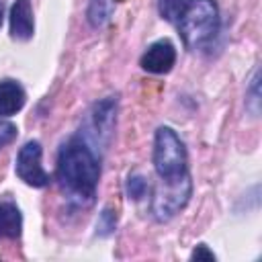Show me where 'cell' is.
<instances>
[{"mask_svg": "<svg viewBox=\"0 0 262 262\" xmlns=\"http://www.w3.org/2000/svg\"><path fill=\"white\" fill-rule=\"evenodd\" d=\"M258 86H260V76H258V68L252 72V78H250V84H248V92H246V108L258 117V106H260V92H258Z\"/></svg>", "mask_w": 262, "mask_h": 262, "instance_id": "15", "label": "cell"}, {"mask_svg": "<svg viewBox=\"0 0 262 262\" xmlns=\"http://www.w3.org/2000/svg\"><path fill=\"white\" fill-rule=\"evenodd\" d=\"M8 29L14 41H29L35 35V16L31 0H14L8 14Z\"/></svg>", "mask_w": 262, "mask_h": 262, "instance_id": "8", "label": "cell"}, {"mask_svg": "<svg viewBox=\"0 0 262 262\" xmlns=\"http://www.w3.org/2000/svg\"><path fill=\"white\" fill-rule=\"evenodd\" d=\"M190 196H192L190 174L184 178H178V180H160L158 178L154 192H151V203H149L154 219L160 223L170 221L188 205Z\"/></svg>", "mask_w": 262, "mask_h": 262, "instance_id": "5", "label": "cell"}, {"mask_svg": "<svg viewBox=\"0 0 262 262\" xmlns=\"http://www.w3.org/2000/svg\"><path fill=\"white\" fill-rule=\"evenodd\" d=\"M100 160L102 154L78 131L61 143L55 160V180L70 207L86 209L94 205L100 180Z\"/></svg>", "mask_w": 262, "mask_h": 262, "instance_id": "1", "label": "cell"}, {"mask_svg": "<svg viewBox=\"0 0 262 262\" xmlns=\"http://www.w3.org/2000/svg\"><path fill=\"white\" fill-rule=\"evenodd\" d=\"M41 156H43V147L37 139H29L16 154L14 160V172L16 176L33 188H45L51 180L49 172L43 168L41 164Z\"/></svg>", "mask_w": 262, "mask_h": 262, "instance_id": "6", "label": "cell"}, {"mask_svg": "<svg viewBox=\"0 0 262 262\" xmlns=\"http://www.w3.org/2000/svg\"><path fill=\"white\" fill-rule=\"evenodd\" d=\"M16 135H18L16 125L0 117V149H2V147H6L8 143H12V141L16 139Z\"/></svg>", "mask_w": 262, "mask_h": 262, "instance_id": "16", "label": "cell"}, {"mask_svg": "<svg viewBox=\"0 0 262 262\" xmlns=\"http://www.w3.org/2000/svg\"><path fill=\"white\" fill-rule=\"evenodd\" d=\"M117 108H119L117 96H104V98L96 100L84 115V121L78 129V133L84 135L100 154L108 147V143L115 135Z\"/></svg>", "mask_w": 262, "mask_h": 262, "instance_id": "4", "label": "cell"}, {"mask_svg": "<svg viewBox=\"0 0 262 262\" xmlns=\"http://www.w3.org/2000/svg\"><path fill=\"white\" fill-rule=\"evenodd\" d=\"M115 12V0H90L86 8V20L92 29L104 27Z\"/></svg>", "mask_w": 262, "mask_h": 262, "instance_id": "11", "label": "cell"}, {"mask_svg": "<svg viewBox=\"0 0 262 262\" xmlns=\"http://www.w3.org/2000/svg\"><path fill=\"white\" fill-rule=\"evenodd\" d=\"M151 164L160 180H178L188 176L186 145L180 135L168 125H160L154 133Z\"/></svg>", "mask_w": 262, "mask_h": 262, "instance_id": "3", "label": "cell"}, {"mask_svg": "<svg viewBox=\"0 0 262 262\" xmlns=\"http://www.w3.org/2000/svg\"><path fill=\"white\" fill-rule=\"evenodd\" d=\"M2 20H4V8H2V2H0V27H2Z\"/></svg>", "mask_w": 262, "mask_h": 262, "instance_id": "18", "label": "cell"}, {"mask_svg": "<svg viewBox=\"0 0 262 262\" xmlns=\"http://www.w3.org/2000/svg\"><path fill=\"white\" fill-rule=\"evenodd\" d=\"M94 229H96L94 233H96L98 237H108V235H113L115 229H117V211L111 209V207H104V209L98 213V217H96Z\"/></svg>", "mask_w": 262, "mask_h": 262, "instance_id": "12", "label": "cell"}, {"mask_svg": "<svg viewBox=\"0 0 262 262\" xmlns=\"http://www.w3.org/2000/svg\"><path fill=\"white\" fill-rule=\"evenodd\" d=\"M176 29L186 49L194 51L209 45L221 29V14L215 0H186L176 20Z\"/></svg>", "mask_w": 262, "mask_h": 262, "instance_id": "2", "label": "cell"}, {"mask_svg": "<svg viewBox=\"0 0 262 262\" xmlns=\"http://www.w3.org/2000/svg\"><path fill=\"white\" fill-rule=\"evenodd\" d=\"M186 0H158V12L166 23L176 25Z\"/></svg>", "mask_w": 262, "mask_h": 262, "instance_id": "14", "label": "cell"}, {"mask_svg": "<svg viewBox=\"0 0 262 262\" xmlns=\"http://www.w3.org/2000/svg\"><path fill=\"white\" fill-rule=\"evenodd\" d=\"M23 233V213L14 201H0V239H18Z\"/></svg>", "mask_w": 262, "mask_h": 262, "instance_id": "10", "label": "cell"}, {"mask_svg": "<svg viewBox=\"0 0 262 262\" xmlns=\"http://www.w3.org/2000/svg\"><path fill=\"white\" fill-rule=\"evenodd\" d=\"M147 190H149L147 180H145L141 174L133 172V174H129V176H127L125 192H127V196H129L131 201H141V199L147 194Z\"/></svg>", "mask_w": 262, "mask_h": 262, "instance_id": "13", "label": "cell"}, {"mask_svg": "<svg viewBox=\"0 0 262 262\" xmlns=\"http://www.w3.org/2000/svg\"><path fill=\"white\" fill-rule=\"evenodd\" d=\"M176 63V47L170 39H158L151 45H147V49L141 53L139 57V66L143 72L147 74H168Z\"/></svg>", "mask_w": 262, "mask_h": 262, "instance_id": "7", "label": "cell"}, {"mask_svg": "<svg viewBox=\"0 0 262 262\" xmlns=\"http://www.w3.org/2000/svg\"><path fill=\"white\" fill-rule=\"evenodd\" d=\"M217 256L213 254V250H209V246L207 244H199L194 250H192V254H190V260H215Z\"/></svg>", "mask_w": 262, "mask_h": 262, "instance_id": "17", "label": "cell"}, {"mask_svg": "<svg viewBox=\"0 0 262 262\" xmlns=\"http://www.w3.org/2000/svg\"><path fill=\"white\" fill-rule=\"evenodd\" d=\"M27 102V92L18 80H0V117H12L23 111Z\"/></svg>", "mask_w": 262, "mask_h": 262, "instance_id": "9", "label": "cell"}]
</instances>
